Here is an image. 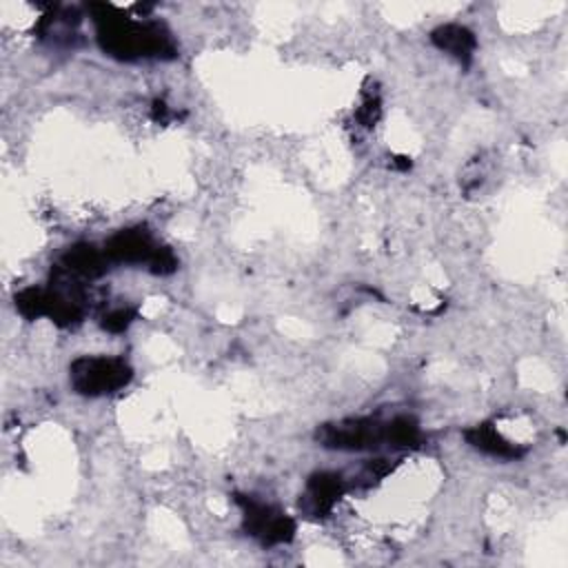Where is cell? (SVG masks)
Returning <instances> with one entry per match:
<instances>
[{"mask_svg": "<svg viewBox=\"0 0 568 568\" xmlns=\"http://www.w3.org/2000/svg\"><path fill=\"white\" fill-rule=\"evenodd\" d=\"M102 51L120 60L175 58V44L169 31L158 22H140L122 16L111 4L89 7Z\"/></svg>", "mask_w": 568, "mask_h": 568, "instance_id": "obj_1", "label": "cell"}, {"mask_svg": "<svg viewBox=\"0 0 568 568\" xmlns=\"http://www.w3.org/2000/svg\"><path fill=\"white\" fill-rule=\"evenodd\" d=\"M104 255L111 262L120 264H146L155 275H169L175 271L178 260L171 248L160 246L149 231L144 229H126L118 231L106 244Z\"/></svg>", "mask_w": 568, "mask_h": 568, "instance_id": "obj_2", "label": "cell"}, {"mask_svg": "<svg viewBox=\"0 0 568 568\" xmlns=\"http://www.w3.org/2000/svg\"><path fill=\"white\" fill-rule=\"evenodd\" d=\"M133 377L122 357H78L69 366L71 386L87 397H100L124 388Z\"/></svg>", "mask_w": 568, "mask_h": 568, "instance_id": "obj_3", "label": "cell"}, {"mask_svg": "<svg viewBox=\"0 0 568 568\" xmlns=\"http://www.w3.org/2000/svg\"><path fill=\"white\" fill-rule=\"evenodd\" d=\"M315 437L324 448L371 450L384 444L388 446V422H379L373 417L342 419L335 424L320 426Z\"/></svg>", "mask_w": 568, "mask_h": 568, "instance_id": "obj_4", "label": "cell"}, {"mask_svg": "<svg viewBox=\"0 0 568 568\" xmlns=\"http://www.w3.org/2000/svg\"><path fill=\"white\" fill-rule=\"evenodd\" d=\"M242 508V521L246 535L257 539L262 546L288 544L295 537V521L271 504H264L251 495H235Z\"/></svg>", "mask_w": 568, "mask_h": 568, "instance_id": "obj_5", "label": "cell"}, {"mask_svg": "<svg viewBox=\"0 0 568 568\" xmlns=\"http://www.w3.org/2000/svg\"><path fill=\"white\" fill-rule=\"evenodd\" d=\"M344 493V479L337 473H315L306 481V493L302 495V510L311 517H324L333 510Z\"/></svg>", "mask_w": 568, "mask_h": 568, "instance_id": "obj_6", "label": "cell"}, {"mask_svg": "<svg viewBox=\"0 0 568 568\" xmlns=\"http://www.w3.org/2000/svg\"><path fill=\"white\" fill-rule=\"evenodd\" d=\"M106 262L109 260H106L104 251H98L91 244H75L62 255V260L55 268H60L62 273H67L69 277L80 282V280L100 277L106 271Z\"/></svg>", "mask_w": 568, "mask_h": 568, "instance_id": "obj_7", "label": "cell"}, {"mask_svg": "<svg viewBox=\"0 0 568 568\" xmlns=\"http://www.w3.org/2000/svg\"><path fill=\"white\" fill-rule=\"evenodd\" d=\"M466 442L475 448V450H481L490 457H499V459H517L524 450L508 442L493 424H477L473 428H468L464 433Z\"/></svg>", "mask_w": 568, "mask_h": 568, "instance_id": "obj_8", "label": "cell"}, {"mask_svg": "<svg viewBox=\"0 0 568 568\" xmlns=\"http://www.w3.org/2000/svg\"><path fill=\"white\" fill-rule=\"evenodd\" d=\"M430 42H433L439 51L453 55L455 60H459V62H464V64L473 58V51H475V47H477L475 33H473L470 29L462 27V24H442V27H437V29L430 33Z\"/></svg>", "mask_w": 568, "mask_h": 568, "instance_id": "obj_9", "label": "cell"}, {"mask_svg": "<svg viewBox=\"0 0 568 568\" xmlns=\"http://www.w3.org/2000/svg\"><path fill=\"white\" fill-rule=\"evenodd\" d=\"M133 320H135V308L120 306V308H113V311L104 313L100 324L109 333H122V331H126L133 324Z\"/></svg>", "mask_w": 568, "mask_h": 568, "instance_id": "obj_10", "label": "cell"}]
</instances>
